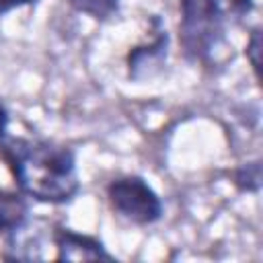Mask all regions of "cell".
<instances>
[{
	"instance_id": "52a82bcc",
	"label": "cell",
	"mask_w": 263,
	"mask_h": 263,
	"mask_svg": "<svg viewBox=\"0 0 263 263\" xmlns=\"http://www.w3.org/2000/svg\"><path fill=\"white\" fill-rule=\"evenodd\" d=\"M64 2L76 12L99 23L111 21L113 16H117L121 8V0H64Z\"/></svg>"
},
{
	"instance_id": "277c9868",
	"label": "cell",
	"mask_w": 263,
	"mask_h": 263,
	"mask_svg": "<svg viewBox=\"0 0 263 263\" xmlns=\"http://www.w3.org/2000/svg\"><path fill=\"white\" fill-rule=\"evenodd\" d=\"M166 49H168V33L166 27L162 25L160 16H152L150 21V35L129 47L125 55V66H127V76L134 82L150 80L154 74H158L166 62Z\"/></svg>"
},
{
	"instance_id": "9c48e42d",
	"label": "cell",
	"mask_w": 263,
	"mask_h": 263,
	"mask_svg": "<svg viewBox=\"0 0 263 263\" xmlns=\"http://www.w3.org/2000/svg\"><path fill=\"white\" fill-rule=\"evenodd\" d=\"M245 55L253 68V74H255V80L259 82L261 80V29L255 27L247 39V47H245Z\"/></svg>"
},
{
	"instance_id": "7a4b0ae2",
	"label": "cell",
	"mask_w": 263,
	"mask_h": 263,
	"mask_svg": "<svg viewBox=\"0 0 263 263\" xmlns=\"http://www.w3.org/2000/svg\"><path fill=\"white\" fill-rule=\"evenodd\" d=\"M253 10V0H179V47L187 62L216 66L232 16Z\"/></svg>"
},
{
	"instance_id": "6da1fadb",
	"label": "cell",
	"mask_w": 263,
	"mask_h": 263,
	"mask_svg": "<svg viewBox=\"0 0 263 263\" xmlns=\"http://www.w3.org/2000/svg\"><path fill=\"white\" fill-rule=\"evenodd\" d=\"M0 160L12 175L18 191L39 203L64 205L80 191L76 154L66 144L6 136L0 140Z\"/></svg>"
},
{
	"instance_id": "5b68a950",
	"label": "cell",
	"mask_w": 263,
	"mask_h": 263,
	"mask_svg": "<svg viewBox=\"0 0 263 263\" xmlns=\"http://www.w3.org/2000/svg\"><path fill=\"white\" fill-rule=\"evenodd\" d=\"M51 245L55 249L58 261H115V255L107 251L105 242L92 234L76 232L68 226H53L51 228Z\"/></svg>"
},
{
	"instance_id": "30bf717a",
	"label": "cell",
	"mask_w": 263,
	"mask_h": 263,
	"mask_svg": "<svg viewBox=\"0 0 263 263\" xmlns=\"http://www.w3.org/2000/svg\"><path fill=\"white\" fill-rule=\"evenodd\" d=\"M37 0H0V16L2 14H8L10 10H16V8H23V6H31L35 4Z\"/></svg>"
},
{
	"instance_id": "8fae6325",
	"label": "cell",
	"mask_w": 263,
	"mask_h": 263,
	"mask_svg": "<svg viewBox=\"0 0 263 263\" xmlns=\"http://www.w3.org/2000/svg\"><path fill=\"white\" fill-rule=\"evenodd\" d=\"M8 123H10V113L0 99V140H4L8 136Z\"/></svg>"
},
{
	"instance_id": "3957f363",
	"label": "cell",
	"mask_w": 263,
	"mask_h": 263,
	"mask_svg": "<svg viewBox=\"0 0 263 263\" xmlns=\"http://www.w3.org/2000/svg\"><path fill=\"white\" fill-rule=\"evenodd\" d=\"M105 197L117 216L138 226L156 224L164 214L160 195L142 175L113 177L105 187Z\"/></svg>"
},
{
	"instance_id": "ba28073f",
	"label": "cell",
	"mask_w": 263,
	"mask_h": 263,
	"mask_svg": "<svg viewBox=\"0 0 263 263\" xmlns=\"http://www.w3.org/2000/svg\"><path fill=\"white\" fill-rule=\"evenodd\" d=\"M232 185L242 193H257L261 187V162H245L232 171Z\"/></svg>"
},
{
	"instance_id": "8992f818",
	"label": "cell",
	"mask_w": 263,
	"mask_h": 263,
	"mask_svg": "<svg viewBox=\"0 0 263 263\" xmlns=\"http://www.w3.org/2000/svg\"><path fill=\"white\" fill-rule=\"evenodd\" d=\"M29 222L27 195L0 187V234H14Z\"/></svg>"
}]
</instances>
